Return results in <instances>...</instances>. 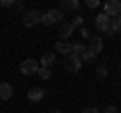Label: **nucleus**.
Here are the masks:
<instances>
[{"label": "nucleus", "mask_w": 121, "mask_h": 113, "mask_svg": "<svg viewBox=\"0 0 121 113\" xmlns=\"http://www.w3.org/2000/svg\"><path fill=\"white\" fill-rule=\"evenodd\" d=\"M65 20V12L63 10H48V12H44L43 16H40V24L43 26H51V24H55V22H63Z\"/></svg>", "instance_id": "1"}, {"label": "nucleus", "mask_w": 121, "mask_h": 113, "mask_svg": "<svg viewBox=\"0 0 121 113\" xmlns=\"http://www.w3.org/2000/svg\"><path fill=\"white\" fill-rule=\"evenodd\" d=\"M40 16H43V14H40L39 10H24V12H22V24L24 26H36L40 22Z\"/></svg>", "instance_id": "2"}, {"label": "nucleus", "mask_w": 121, "mask_h": 113, "mask_svg": "<svg viewBox=\"0 0 121 113\" xmlns=\"http://www.w3.org/2000/svg\"><path fill=\"white\" fill-rule=\"evenodd\" d=\"M39 69H40V65L35 59H24L20 63V75H35V73H39Z\"/></svg>", "instance_id": "3"}, {"label": "nucleus", "mask_w": 121, "mask_h": 113, "mask_svg": "<svg viewBox=\"0 0 121 113\" xmlns=\"http://www.w3.org/2000/svg\"><path fill=\"white\" fill-rule=\"evenodd\" d=\"M83 67V61H81V56L77 55H69L67 56V61H65V69L69 71V73H79Z\"/></svg>", "instance_id": "4"}, {"label": "nucleus", "mask_w": 121, "mask_h": 113, "mask_svg": "<svg viewBox=\"0 0 121 113\" xmlns=\"http://www.w3.org/2000/svg\"><path fill=\"white\" fill-rule=\"evenodd\" d=\"M109 26H111V18H109L105 12H99V14L95 16V28H97L99 32H105V35H107Z\"/></svg>", "instance_id": "5"}, {"label": "nucleus", "mask_w": 121, "mask_h": 113, "mask_svg": "<svg viewBox=\"0 0 121 113\" xmlns=\"http://www.w3.org/2000/svg\"><path fill=\"white\" fill-rule=\"evenodd\" d=\"M103 12L107 14L109 18H115L121 14V2H117V0H109V2H105L103 4Z\"/></svg>", "instance_id": "6"}, {"label": "nucleus", "mask_w": 121, "mask_h": 113, "mask_svg": "<svg viewBox=\"0 0 121 113\" xmlns=\"http://www.w3.org/2000/svg\"><path fill=\"white\" fill-rule=\"evenodd\" d=\"M55 51L59 52V55H67L69 56L71 52H73V43H71V40H56L55 43Z\"/></svg>", "instance_id": "7"}, {"label": "nucleus", "mask_w": 121, "mask_h": 113, "mask_svg": "<svg viewBox=\"0 0 121 113\" xmlns=\"http://www.w3.org/2000/svg\"><path fill=\"white\" fill-rule=\"evenodd\" d=\"M87 48H89L91 52H95V55H101V51H103V39H101V36H91Z\"/></svg>", "instance_id": "8"}, {"label": "nucleus", "mask_w": 121, "mask_h": 113, "mask_svg": "<svg viewBox=\"0 0 121 113\" xmlns=\"http://www.w3.org/2000/svg\"><path fill=\"white\" fill-rule=\"evenodd\" d=\"M12 93H14V89L10 83H0V101L12 99Z\"/></svg>", "instance_id": "9"}, {"label": "nucleus", "mask_w": 121, "mask_h": 113, "mask_svg": "<svg viewBox=\"0 0 121 113\" xmlns=\"http://www.w3.org/2000/svg\"><path fill=\"white\" fill-rule=\"evenodd\" d=\"M73 32H75V28H73L71 22H63V24H60V30H59L60 40H69L71 36H73Z\"/></svg>", "instance_id": "10"}, {"label": "nucleus", "mask_w": 121, "mask_h": 113, "mask_svg": "<svg viewBox=\"0 0 121 113\" xmlns=\"http://www.w3.org/2000/svg\"><path fill=\"white\" fill-rule=\"evenodd\" d=\"M26 97H28L30 101L39 103V101H43V99H44V89H40V87H32V89L28 91V95H26Z\"/></svg>", "instance_id": "11"}, {"label": "nucleus", "mask_w": 121, "mask_h": 113, "mask_svg": "<svg viewBox=\"0 0 121 113\" xmlns=\"http://www.w3.org/2000/svg\"><path fill=\"white\" fill-rule=\"evenodd\" d=\"M117 32H121V14H119V16H115V18H111V26H109L107 35L113 36V35H117Z\"/></svg>", "instance_id": "12"}, {"label": "nucleus", "mask_w": 121, "mask_h": 113, "mask_svg": "<svg viewBox=\"0 0 121 113\" xmlns=\"http://www.w3.org/2000/svg\"><path fill=\"white\" fill-rule=\"evenodd\" d=\"M55 59H56L55 52H47V55H43V59H40L39 65H40V67H44V69H51V67L55 65Z\"/></svg>", "instance_id": "13"}, {"label": "nucleus", "mask_w": 121, "mask_h": 113, "mask_svg": "<svg viewBox=\"0 0 121 113\" xmlns=\"http://www.w3.org/2000/svg\"><path fill=\"white\" fill-rule=\"evenodd\" d=\"M95 59H97V55H95V52H91L89 48H85V52L81 55V61H83V65H85V63H93Z\"/></svg>", "instance_id": "14"}, {"label": "nucleus", "mask_w": 121, "mask_h": 113, "mask_svg": "<svg viewBox=\"0 0 121 113\" xmlns=\"http://www.w3.org/2000/svg\"><path fill=\"white\" fill-rule=\"evenodd\" d=\"M63 8L60 10H75V8H79V0H63Z\"/></svg>", "instance_id": "15"}, {"label": "nucleus", "mask_w": 121, "mask_h": 113, "mask_svg": "<svg viewBox=\"0 0 121 113\" xmlns=\"http://www.w3.org/2000/svg\"><path fill=\"white\" fill-rule=\"evenodd\" d=\"M85 44H83V43H75L73 44V52H71V55H77V56H81L83 55V52H85Z\"/></svg>", "instance_id": "16"}, {"label": "nucleus", "mask_w": 121, "mask_h": 113, "mask_svg": "<svg viewBox=\"0 0 121 113\" xmlns=\"http://www.w3.org/2000/svg\"><path fill=\"white\" fill-rule=\"evenodd\" d=\"M107 75H109V69H107V65H97V77L105 79Z\"/></svg>", "instance_id": "17"}, {"label": "nucleus", "mask_w": 121, "mask_h": 113, "mask_svg": "<svg viewBox=\"0 0 121 113\" xmlns=\"http://www.w3.org/2000/svg\"><path fill=\"white\" fill-rule=\"evenodd\" d=\"M36 75H39L40 79H51L52 71H51V69H44V67H40V69H39V73H36Z\"/></svg>", "instance_id": "18"}, {"label": "nucleus", "mask_w": 121, "mask_h": 113, "mask_svg": "<svg viewBox=\"0 0 121 113\" xmlns=\"http://www.w3.org/2000/svg\"><path fill=\"white\" fill-rule=\"evenodd\" d=\"M83 22H85V18H83V16H75L71 24H73V28H81V26H83Z\"/></svg>", "instance_id": "19"}, {"label": "nucleus", "mask_w": 121, "mask_h": 113, "mask_svg": "<svg viewBox=\"0 0 121 113\" xmlns=\"http://www.w3.org/2000/svg\"><path fill=\"white\" fill-rule=\"evenodd\" d=\"M79 35H81L83 39H91V30L87 26H81V28H79Z\"/></svg>", "instance_id": "20"}, {"label": "nucleus", "mask_w": 121, "mask_h": 113, "mask_svg": "<svg viewBox=\"0 0 121 113\" xmlns=\"http://www.w3.org/2000/svg\"><path fill=\"white\" fill-rule=\"evenodd\" d=\"M101 113H119V111H117V107H115V105H107V107H105Z\"/></svg>", "instance_id": "21"}, {"label": "nucleus", "mask_w": 121, "mask_h": 113, "mask_svg": "<svg viewBox=\"0 0 121 113\" xmlns=\"http://www.w3.org/2000/svg\"><path fill=\"white\" fill-rule=\"evenodd\" d=\"M85 4H87V6H89V8H97V6H99V4H101V2H99V0H87Z\"/></svg>", "instance_id": "22"}, {"label": "nucleus", "mask_w": 121, "mask_h": 113, "mask_svg": "<svg viewBox=\"0 0 121 113\" xmlns=\"http://www.w3.org/2000/svg\"><path fill=\"white\" fill-rule=\"evenodd\" d=\"M0 6H4V8H10V6H14V0H0Z\"/></svg>", "instance_id": "23"}, {"label": "nucleus", "mask_w": 121, "mask_h": 113, "mask_svg": "<svg viewBox=\"0 0 121 113\" xmlns=\"http://www.w3.org/2000/svg\"><path fill=\"white\" fill-rule=\"evenodd\" d=\"M83 113H101V111L97 107H85V109H83Z\"/></svg>", "instance_id": "24"}, {"label": "nucleus", "mask_w": 121, "mask_h": 113, "mask_svg": "<svg viewBox=\"0 0 121 113\" xmlns=\"http://www.w3.org/2000/svg\"><path fill=\"white\" fill-rule=\"evenodd\" d=\"M14 8H18V10H24V2H22V0H14Z\"/></svg>", "instance_id": "25"}, {"label": "nucleus", "mask_w": 121, "mask_h": 113, "mask_svg": "<svg viewBox=\"0 0 121 113\" xmlns=\"http://www.w3.org/2000/svg\"><path fill=\"white\" fill-rule=\"evenodd\" d=\"M52 113H59V111H52Z\"/></svg>", "instance_id": "26"}, {"label": "nucleus", "mask_w": 121, "mask_h": 113, "mask_svg": "<svg viewBox=\"0 0 121 113\" xmlns=\"http://www.w3.org/2000/svg\"><path fill=\"white\" fill-rule=\"evenodd\" d=\"M0 113H2V111H0Z\"/></svg>", "instance_id": "27"}]
</instances>
